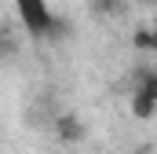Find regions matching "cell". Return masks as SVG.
<instances>
[{
    "label": "cell",
    "instance_id": "cell-4",
    "mask_svg": "<svg viewBox=\"0 0 157 154\" xmlns=\"http://www.w3.org/2000/svg\"><path fill=\"white\" fill-rule=\"evenodd\" d=\"M135 88L157 99V70H143V74H139V84H135Z\"/></svg>",
    "mask_w": 157,
    "mask_h": 154
},
{
    "label": "cell",
    "instance_id": "cell-5",
    "mask_svg": "<svg viewBox=\"0 0 157 154\" xmlns=\"http://www.w3.org/2000/svg\"><path fill=\"white\" fill-rule=\"evenodd\" d=\"M132 44H135L139 51H150V26H139V30L132 33Z\"/></svg>",
    "mask_w": 157,
    "mask_h": 154
},
{
    "label": "cell",
    "instance_id": "cell-7",
    "mask_svg": "<svg viewBox=\"0 0 157 154\" xmlns=\"http://www.w3.org/2000/svg\"><path fill=\"white\" fill-rule=\"evenodd\" d=\"M7 51H11V40H7L4 33H0V55H7Z\"/></svg>",
    "mask_w": 157,
    "mask_h": 154
},
{
    "label": "cell",
    "instance_id": "cell-8",
    "mask_svg": "<svg viewBox=\"0 0 157 154\" xmlns=\"http://www.w3.org/2000/svg\"><path fill=\"white\" fill-rule=\"evenodd\" d=\"M135 154H157V151H146V147H143V151H135Z\"/></svg>",
    "mask_w": 157,
    "mask_h": 154
},
{
    "label": "cell",
    "instance_id": "cell-3",
    "mask_svg": "<svg viewBox=\"0 0 157 154\" xmlns=\"http://www.w3.org/2000/svg\"><path fill=\"white\" fill-rule=\"evenodd\" d=\"M154 114H157V99L135 88V92H132V117H135V121H150Z\"/></svg>",
    "mask_w": 157,
    "mask_h": 154
},
{
    "label": "cell",
    "instance_id": "cell-1",
    "mask_svg": "<svg viewBox=\"0 0 157 154\" xmlns=\"http://www.w3.org/2000/svg\"><path fill=\"white\" fill-rule=\"evenodd\" d=\"M15 7H18V18H22V26L29 30V37H37V40H55V37L66 33L62 18H55L51 7H48L44 0H15Z\"/></svg>",
    "mask_w": 157,
    "mask_h": 154
},
{
    "label": "cell",
    "instance_id": "cell-6",
    "mask_svg": "<svg viewBox=\"0 0 157 154\" xmlns=\"http://www.w3.org/2000/svg\"><path fill=\"white\" fill-rule=\"evenodd\" d=\"M150 51H157V22L150 26Z\"/></svg>",
    "mask_w": 157,
    "mask_h": 154
},
{
    "label": "cell",
    "instance_id": "cell-2",
    "mask_svg": "<svg viewBox=\"0 0 157 154\" xmlns=\"http://www.w3.org/2000/svg\"><path fill=\"white\" fill-rule=\"evenodd\" d=\"M51 132H55L59 143H70V147H73V143H80V140L88 136V125H84L77 114H59L55 125H51Z\"/></svg>",
    "mask_w": 157,
    "mask_h": 154
}]
</instances>
